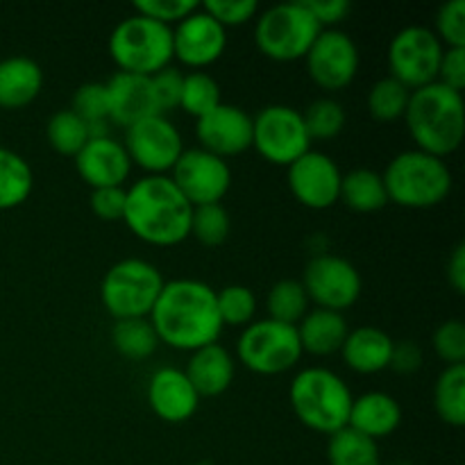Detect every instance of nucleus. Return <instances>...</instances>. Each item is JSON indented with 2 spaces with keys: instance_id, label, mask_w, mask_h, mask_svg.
<instances>
[{
  "instance_id": "b1692460",
  "label": "nucleus",
  "mask_w": 465,
  "mask_h": 465,
  "mask_svg": "<svg viewBox=\"0 0 465 465\" xmlns=\"http://www.w3.org/2000/svg\"><path fill=\"white\" fill-rule=\"evenodd\" d=\"M402 425V407L398 400L381 391H371L354 398L348 427L372 440L395 434Z\"/></svg>"
},
{
  "instance_id": "8fccbe9b",
  "label": "nucleus",
  "mask_w": 465,
  "mask_h": 465,
  "mask_svg": "<svg viewBox=\"0 0 465 465\" xmlns=\"http://www.w3.org/2000/svg\"><path fill=\"white\" fill-rule=\"evenodd\" d=\"M445 272H448V282L459 295L465 293V243H459L457 248L452 250L448 259V266H445Z\"/></svg>"
},
{
  "instance_id": "2f4dec72",
  "label": "nucleus",
  "mask_w": 465,
  "mask_h": 465,
  "mask_svg": "<svg viewBox=\"0 0 465 465\" xmlns=\"http://www.w3.org/2000/svg\"><path fill=\"white\" fill-rule=\"evenodd\" d=\"M45 136L54 153L64 154V157H75L91 139L89 125L73 109L54 112L45 123Z\"/></svg>"
},
{
  "instance_id": "e433bc0d",
  "label": "nucleus",
  "mask_w": 465,
  "mask_h": 465,
  "mask_svg": "<svg viewBox=\"0 0 465 465\" xmlns=\"http://www.w3.org/2000/svg\"><path fill=\"white\" fill-rule=\"evenodd\" d=\"M302 118L312 141L334 139V136H339L343 132L345 121H348L343 104L334 98L313 100L302 112Z\"/></svg>"
},
{
  "instance_id": "7ed1b4c3",
  "label": "nucleus",
  "mask_w": 465,
  "mask_h": 465,
  "mask_svg": "<svg viewBox=\"0 0 465 465\" xmlns=\"http://www.w3.org/2000/svg\"><path fill=\"white\" fill-rule=\"evenodd\" d=\"M404 123L418 150L434 157L457 153L465 136L463 94L448 89L440 82L411 91Z\"/></svg>"
},
{
  "instance_id": "72a5a7b5",
  "label": "nucleus",
  "mask_w": 465,
  "mask_h": 465,
  "mask_svg": "<svg viewBox=\"0 0 465 465\" xmlns=\"http://www.w3.org/2000/svg\"><path fill=\"white\" fill-rule=\"evenodd\" d=\"M73 112L89 125V136H109V104L103 82H86L73 94Z\"/></svg>"
},
{
  "instance_id": "1a4fd4ad",
  "label": "nucleus",
  "mask_w": 465,
  "mask_h": 465,
  "mask_svg": "<svg viewBox=\"0 0 465 465\" xmlns=\"http://www.w3.org/2000/svg\"><path fill=\"white\" fill-rule=\"evenodd\" d=\"M298 330L266 318V321L250 322L239 336L236 357L254 375L275 377L289 372L302 359Z\"/></svg>"
},
{
  "instance_id": "9d476101",
  "label": "nucleus",
  "mask_w": 465,
  "mask_h": 465,
  "mask_svg": "<svg viewBox=\"0 0 465 465\" xmlns=\"http://www.w3.org/2000/svg\"><path fill=\"white\" fill-rule=\"evenodd\" d=\"M252 148L275 166H291L312 150L302 112L289 104H268L252 118Z\"/></svg>"
},
{
  "instance_id": "393cba45",
  "label": "nucleus",
  "mask_w": 465,
  "mask_h": 465,
  "mask_svg": "<svg viewBox=\"0 0 465 465\" xmlns=\"http://www.w3.org/2000/svg\"><path fill=\"white\" fill-rule=\"evenodd\" d=\"M44 89V71L35 59L14 54L0 62V109H23Z\"/></svg>"
},
{
  "instance_id": "37998d69",
  "label": "nucleus",
  "mask_w": 465,
  "mask_h": 465,
  "mask_svg": "<svg viewBox=\"0 0 465 465\" xmlns=\"http://www.w3.org/2000/svg\"><path fill=\"white\" fill-rule=\"evenodd\" d=\"M132 7L141 16L153 18V21L162 23V25L173 27L180 21H184L189 14H193L200 5L195 0H136Z\"/></svg>"
},
{
  "instance_id": "ddd939ff",
  "label": "nucleus",
  "mask_w": 465,
  "mask_h": 465,
  "mask_svg": "<svg viewBox=\"0 0 465 465\" xmlns=\"http://www.w3.org/2000/svg\"><path fill=\"white\" fill-rule=\"evenodd\" d=\"M123 145L130 162L143 168L148 175H166L184 153L180 130L162 114L125 127Z\"/></svg>"
},
{
  "instance_id": "de8ad7c7",
  "label": "nucleus",
  "mask_w": 465,
  "mask_h": 465,
  "mask_svg": "<svg viewBox=\"0 0 465 465\" xmlns=\"http://www.w3.org/2000/svg\"><path fill=\"white\" fill-rule=\"evenodd\" d=\"M302 5L316 18L318 25L327 27V30L339 25L352 12V5L348 0H302Z\"/></svg>"
},
{
  "instance_id": "0eeeda50",
  "label": "nucleus",
  "mask_w": 465,
  "mask_h": 465,
  "mask_svg": "<svg viewBox=\"0 0 465 465\" xmlns=\"http://www.w3.org/2000/svg\"><path fill=\"white\" fill-rule=\"evenodd\" d=\"M322 27L307 12L302 0L272 5L259 14L254 25V44L263 57L280 64L307 57Z\"/></svg>"
},
{
  "instance_id": "58836bf2",
  "label": "nucleus",
  "mask_w": 465,
  "mask_h": 465,
  "mask_svg": "<svg viewBox=\"0 0 465 465\" xmlns=\"http://www.w3.org/2000/svg\"><path fill=\"white\" fill-rule=\"evenodd\" d=\"M230 213L218 204H203V207H193V216H191V236L198 243L207 245V248H218L230 236Z\"/></svg>"
},
{
  "instance_id": "f8f14e48",
  "label": "nucleus",
  "mask_w": 465,
  "mask_h": 465,
  "mask_svg": "<svg viewBox=\"0 0 465 465\" xmlns=\"http://www.w3.org/2000/svg\"><path fill=\"white\" fill-rule=\"evenodd\" d=\"M300 282L307 291L309 302L316 304L318 309L339 313L354 307L363 291L361 272L357 271V266L345 257L325 252L309 259Z\"/></svg>"
},
{
  "instance_id": "49530a36",
  "label": "nucleus",
  "mask_w": 465,
  "mask_h": 465,
  "mask_svg": "<svg viewBox=\"0 0 465 465\" xmlns=\"http://www.w3.org/2000/svg\"><path fill=\"white\" fill-rule=\"evenodd\" d=\"M436 82H440L448 89L463 94L465 89V48H445L443 57H440L439 66V77Z\"/></svg>"
},
{
  "instance_id": "473e14b6",
  "label": "nucleus",
  "mask_w": 465,
  "mask_h": 465,
  "mask_svg": "<svg viewBox=\"0 0 465 465\" xmlns=\"http://www.w3.org/2000/svg\"><path fill=\"white\" fill-rule=\"evenodd\" d=\"M309 298L300 280H280L268 291V318L284 325H298L309 312Z\"/></svg>"
},
{
  "instance_id": "3c124183",
  "label": "nucleus",
  "mask_w": 465,
  "mask_h": 465,
  "mask_svg": "<svg viewBox=\"0 0 465 465\" xmlns=\"http://www.w3.org/2000/svg\"><path fill=\"white\" fill-rule=\"evenodd\" d=\"M398 465H409V463H398Z\"/></svg>"
},
{
  "instance_id": "7c9ffc66",
  "label": "nucleus",
  "mask_w": 465,
  "mask_h": 465,
  "mask_svg": "<svg viewBox=\"0 0 465 465\" xmlns=\"http://www.w3.org/2000/svg\"><path fill=\"white\" fill-rule=\"evenodd\" d=\"M112 343L116 352L125 359L143 361V359L153 357L159 339L148 318H125V321H116L114 325Z\"/></svg>"
},
{
  "instance_id": "bb28decb",
  "label": "nucleus",
  "mask_w": 465,
  "mask_h": 465,
  "mask_svg": "<svg viewBox=\"0 0 465 465\" xmlns=\"http://www.w3.org/2000/svg\"><path fill=\"white\" fill-rule=\"evenodd\" d=\"M350 212L354 213H375L389 204L381 173L371 168H354L341 180V198Z\"/></svg>"
},
{
  "instance_id": "dca6fc26",
  "label": "nucleus",
  "mask_w": 465,
  "mask_h": 465,
  "mask_svg": "<svg viewBox=\"0 0 465 465\" xmlns=\"http://www.w3.org/2000/svg\"><path fill=\"white\" fill-rule=\"evenodd\" d=\"M286 168L291 193L302 207L322 212L339 203L343 173L330 154L309 150Z\"/></svg>"
},
{
  "instance_id": "2eb2a0df",
  "label": "nucleus",
  "mask_w": 465,
  "mask_h": 465,
  "mask_svg": "<svg viewBox=\"0 0 465 465\" xmlns=\"http://www.w3.org/2000/svg\"><path fill=\"white\" fill-rule=\"evenodd\" d=\"M307 71L313 84L322 91H341L352 84L359 71V48L352 36L343 30H321L309 48Z\"/></svg>"
},
{
  "instance_id": "6e6552de",
  "label": "nucleus",
  "mask_w": 465,
  "mask_h": 465,
  "mask_svg": "<svg viewBox=\"0 0 465 465\" xmlns=\"http://www.w3.org/2000/svg\"><path fill=\"white\" fill-rule=\"evenodd\" d=\"M163 284L162 271L145 259H121L104 272L100 300L116 321L148 318Z\"/></svg>"
},
{
  "instance_id": "f3484780",
  "label": "nucleus",
  "mask_w": 465,
  "mask_h": 465,
  "mask_svg": "<svg viewBox=\"0 0 465 465\" xmlns=\"http://www.w3.org/2000/svg\"><path fill=\"white\" fill-rule=\"evenodd\" d=\"M227 48V30L203 7L173 27V57L193 71L212 66Z\"/></svg>"
},
{
  "instance_id": "4c0bfd02",
  "label": "nucleus",
  "mask_w": 465,
  "mask_h": 465,
  "mask_svg": "<svg viewBox=\"0 0 465 465\" xmlns=\"http://www.w3.org/2000/svg\"><path fill=\"white\" fill-rule=\"evenodd\" d=\"M216 307L223 327H248L257 313V298L243 284H230L216 291Z\"/></svg>"
},
{
  "instance_id": "ea45409f",
  "label": "nucleus",
  "mask_w": 465,
  "mask_h": 465,
  "mask_svg": "<svg viewBox=\"0 0 465 465\" xmlns=\"http://www.w3.org/2000/svg\"><path fill=\"white\" fill-rule=\"evenodd\" d=\"M434 35L445 48H465V0H448L440 5Z\"/></svg>"
},
{
  "instance_id": "f257e3e1",
  "label": "nucleus",
  "mask_w": 465,
  "mask_h": 465,
  "mask_svg": "<svg viewBox=\"0 0 465 465\" xmlns=\"http://www.w3.org/2000/svg\"><path fill=\"white\" fill-rule=\"evenodd\" d=\"M148 321L159 343L182 352L218 343L223 331L216 291L200 280L166 282Z\"/></svg>"
},
{
  "instance_id": "c756f323",
  "label": "nucleus",
  "mask_w": 465,
  "mask_h": 465,
  "mask_svg": "<svg viewBox=\"0 0 465 465\" xmlns=\"http://www.w3.org/2000/svg\"><path fill=\"white\" fill-rule=\"evenodd\" d=\"M330 465H381L377 440L359 434L352 427H343L330 436L327 443Z\"/></svg>"
},
{
  "instance_id": "c9c22d12",
  "label": "nucleus",
  "mask_w": 465,
  "mask_h": 465,
  "mask_svg": "<svg viewBox=\"0 0 465 465\" xmlns=\"http://www.w3.org/2000/svg\"><path fill=\"white\" fill-rule=\"evenodd\" d=\"M221 86L213 80L209 73L204 71H191L184 75V84H182V98L180 109H184L189 116L195 121L207 116L212 109L221 104Z\"/></svg>"
},
{
  "instance_id": "aec40b11",
  "label": "nucleus",
  "mask_w": 465,
  "mask_h": 465,
  "mask_svg": "<svg viewBox=\"0 0 465 465\" xmlns=\"http://www.w3.org/2000/svg\"><path fill=\"white\" fill-rule=\"evenodd\" d=\"M148 404L154 416L162 418L163 422L180 425V422L191 420L195 416L200 407V395L195 393L184 371L159 368L150 377Z\"/></svg>"
},
{
  "instance_id": "c03bdc74",
  "label": "nucleus",
  "mask_w": 465,
  "mask_h": 465,
  "mask_svg": "<svg viewBox=\"0 0 465 465\" xmlns=\"http://www.w3.org/2000/svg\"><path fill=\"white\" fill-rule=\"evenodd\" d=\"M150 84H153L154 103H157V112L166 116L175 107H180L182 98V84H184V75L180 68L166 66L159 73L150 75Z\"/></svg>"
},
{
  "instance_id": "a19ab883",
  "label": "nucleus",
  "mask_w": 465,
  "mask_h": 465,
  "mask_svg": "<svg viewBox=\"0 0 465 465\" xmlns=\"http://www.w3.org/2000/svg\"><path fill=\"white\" fill-rule=\"evenodd\" d=\"M434 352L440 361H445L448 366H463L465 361V325L457 318L452 321H445L443 325H439V330L434 331Z\"/></svg>"
},
{
  "instance_id": "a18cd8bd",
  "label": "nucleus",
  "mask_w": 465,
  "mask_h": 465,
  "mask_svg": "<svg viewBox=\"0 0 465 465\" xmlns=\"http://www.w3.org/2000/svg\"><path fill=\"white\" fill-rule=\"evenodd\" d=\"M91 212L104 223L123 221L125 213V189L123 186H107V189L91 191Z\"/></svg>"
},
{
  "instance_id": "09e8293b",
  "label": "nucleus",
  "mask_w": 465,
  "mask_h": 465,
  "mask_svg": "<svg viewBox=\"0 0 465 465\" xmlns=\"http://www.w3.org/2000/svg\"><path fill=\"white\" fill-rule=\"evenodd\" d=\"M389 368H393L400 375H413L422 368V348L416 341H400L393 345Z\"/></svg>"
},
{
  "instance_id": "412c9836",
  "label": "nucleus",
  "mask_w": 465,
  "mask_h": 465,
  "mask_svg": "<svg viewBox=\"0 0 465 465\" xmlns=\"http://www.w3.org/2000/svg\"><path fill=\"white\" fill-rule=\"evenodd\" d=\"M104 89H107L109 121L116 125L130 127L159 114L150 77L118 71L104 82Z\"/></svg>"
},
{
  "instance_id": "f03ea898",
  "label": "nucleus",
  "mask_w": 465,
  "mask_h": 465,
  "mask_svg": "<svg viewBox=\"0 0 465 465\" xmlns=\"http://www.w3.org/2000/svg\"><path fill=\"white\" fill-rule=\"evenodd\" d=\"M193 207L173 184L171 175H145L125 189L123 221L148 245L173 248L191 236Z\"/></svg>"
},
{
  "instance_id": "6ab92c4d",
  "label": "nucleus",
  "mask_w": 465,
  "mask_h": 465,
  "mask_svg": "<svg viewBox=\"0 0 465 465\" xmlns=\"http://www.w3.org/2000/svg\"><path fill=\"white\" fill-rule=\"evenodd\" d=\"M77 175L91 189H107V186H123L130 177L132 162L121 141L109 136H95L86 141L84 148L75 154Z\"/></svg>"
},
{
  "instance_id": "423d86ee",
  "label": "nucleus",
  "mask_w": 465,
  "mask_h": 465,
  "mask_svg": "<svg viewBox=\"0 0 465 465\" xmlns=\"http://www.w3.org/2000/svg\"><path fill=\"white\" fill-rule=\"evenodd\" d=\"M109 54L118 71L134 75H154L171 66L173 27L145 18L141 14L123 18L109 35Z\"/></svg>"
},
{
  "instance_id": "c85d7f7f",
  "label": "nucleus",
  "mask_w": 465,
  "mask_h": 465,
  "mask_svg": "<svg viewBox=\"0 0 465 465\" xmlns=\"http://www.w3.org/2000/svg\"><path fill=\"white\" fill-rule=\"evenodd\" d=\"M434 409L450 427L465 425V363L445 366L434 386Z\"/></svg>"
},
{
  "instance_id": "20e7f679",
  "label": "nucleus",
  "mask_w": 465,
  "mask_h": 465,
  "mask_svg": "<svg viewBox=\"0 0 465 465\" xmlns=\"http://www.w3.org/2000/svg\"><path fill=\"white\" fill-rule=\"evenodd\" d=\"M389 203L404 209H431L452 193V171L445 159L422 150H404L381 173Z\"/></svg>"
},
{
  "instance_id": "79ce46f5",
  "label": "nucleus",
  "mask_w": 465,
  "mask_h": 465,
  "mask_svg": "<svg viewBox=\"0 0 465 465\" xmlns=\"http://www.w3.org/2000/svg\"><path fill=\"white\" fill-rule=\"evenodd\" d=\"M200 7L223 27H239L259 16L257 0H204Z\"/></svg>"
},
{
  "instance_id": "5701e85b",
  "label": "nucleus",
  "mask_w": 465,
  "mask_h": 465,
  "mask_svg": "<svg viewBox=\"0 0 465 465\" xmlns=\"http://www.w3.org/2000/svg\"><path fill=\"white\" fill-rule=\"evenodd\" d=\"M393 345L395 341L391 339L389 331L363 325L348 331L343 348H341V357L350 371L359 372V375H377L389 368Z\"/></svg>"
},
{
  "instance_id": "4be33fe9",
  "label": "nucleus",
  "mask_w": 465,
  "mask_h": 465,
  "mask_svg": "<svg viewBox=\"0 0 465 465\" xmlns=\"http://www.w3.org/2000/svg\"><path fill=\"white\" fill-rule=\"evenodd\" d=\"M234 372L236 363L230 350H225L218 343H212L191 352L184 375L189 377L191 386H193L195 393L203 400L218 398V395L225 393L232 386V381H234Z\"/></svg>"
},
{
  "instance_id": "cd10ccee",
  "label": "nucleus",
  "mask_w": 465,
  "mask_h": 465,
  "mask_svg": "<svg viewBox=\"0 0 465 465\" xmlns=\"http://www.w3.org/2000/svg\"><path fill=\"white\" fill-rule=\"evenodd\" d=\"M35 189L30 163L14 150L0 145V212H9L25 203Z\"/></svg>"
},
{
  "instance_id": "4468645a",
  "label": "nucleus",
  "mask_w": 465,
  "mask_h": 465,
  "mask_svg": "<svg viewBox=\"0 0 465 465\" xmlns=\"http://www.w3.org/2000/svg\"><path fill=\"white\" fill-rule=\"evenodd\" d=\"M171 173L173 184L189 200L191 207L218 204L232 186L230 163L203 148L184 150Z\"/></svg>"
},
{
  "instance_id": "f704fd0d",
  "label": "nucleus",
  "mask_w": 465,
  "mask_h": 465,
  "mask_svg": "<svg viewBox=\"0 0 465 465\" xmlns=\"http://www.w3.org/2000/svg\"><path fill=\"white\" fill-rule=\"evenodd\" d=\"M409 98H411V91L395 77L386 75L368 91V114L380 123H395L404 118Z\"/></svg>"
},
{
  "instance_id": "a211bd4d",
  "label": "nucleus",
  "mask_w": 465,
  "mask_h": 465,
  "mask_svg": "<svg viewBox=\"0 0 465 465\" xmlns=\"http://www.w3.org/2000/svg\"><path fill=\"white\" fill-rule=\"evenodd\" d=\"M200 148L227 159L252 148V116L239 104L221 103L195 123Z\"/></svg>"
},
{
  "instance_id": "a878e982",
  "label": "nucleus",
  "mask_w": 465,
  "mask_h": 465,
  "mask_svg": "<svg viewBox=\"0 0 465 465\" xmlns=\"http://www.w3.org/2000/svg\"><path fill=\"white\" fill-rule=\"evenodd\" d=\"M295 330H298L302 352L313 354V357H330V354L341 352L350 331L343 313L318 307L309 309Z\"/></svg>"
},
{
  "instance_id": "9b49d317",
  "label": "nucleus",
  "mask_w": 465,
  "mask_h": 465,
  "mask_svg": "<svg viewBox=\"0 0 465 465\" xmlns=\"http://www.w3.org/2000/svg\"><path fill=\"white\" fill-rule=\"evenodd\" d=\"M445 45L431 27L407 25L389 44V75L402 82L409 91L431 84L439 77Z\"/></svg>"
},
{
  "instance_id": "39448f33",
  "label": "nucleus",
  "mask_w": 465,
  "mask_h": 465,
  "mask_svg": "<svg viewBox=\"0 0 465 465\" xmlns=\"http://www.w3.org/2000/svg\"><path fill=\"white\" fill-rule=\"evenodd\" d=\"M291 407L295 416L318 434L331 436L348 427L354 395L330 368H304L291 381Z\"/></svg>"
}]
</instances>
